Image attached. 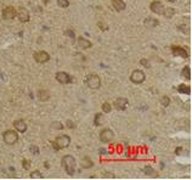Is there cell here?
Returning <instances> with one entry per match:
<instances>
[{
  "mask_svg": "<svg viewBox=\"0 0 192 180\" xmlns=\"http://www.w3.org/2000/svg\"><path fill=\"white\" fill-rule=\"evenodd\" d=\"M38 97L40 101H43V102H46L47 100L50 99V93L47 91L46 89H40L39 91H38Z\"/></svg>",
  "mask_w": 192,
  "mask_h": 180,
  "instance_id": "e0dca14e",
  "label": "cell"
},
{
  "mask_svg": "<svg viewBox=\"0 0 192 180\" xmlns=\"http://www.w3.org/2000/svg\"><path fill=\"white\" fill-rule=\"evenodd\" d=\"M70 145V138L66 134H62V135H58L54 141H52V147H54V151H60L62 148H66Z\"/></svg>",
  "mask_w": 192,
  "mask_h": 180,
  "instance_id": "7a4b0ae2",
  "label": "cell"
},
{
  "mask_svg": "<svg viewBox=\"0 0 192 180\" xmlns=\"http://www.w3.org/2000/svg\"><path fill=\"white\" fill-rule=\"evenodd\" d=\"M16 15H17V10L15 6L9 5L3 9V17L5 19H14L16 17Z\"/></svg>",
  "mask_w": 192,
  "mask_h": 180,
  "instance_id": "9c48e42d",
  "label": "cell"
},
{
  "mask_svg": "<svg viewBox=\"0 0 192 180\" xmlns=\"http://www.w3.org/2000/svg\"><path fill=\"white\" fill-rule=\"evenodd\" d=\"M99 27H100L101 29H102V28H104V29H107V28H108L107 26H104V23H102V22H100V23H99Z\"/></svg>",
  "mask_w": 192,
  "mask_h": 180,
  "instance_id": "e575fe53",
  "label": "cell"
},
{
  "mask_svg": "<svg viewBox=\"0 0 192 180\" xmlns=\"http://www.w3.org/2000/svg\"><path fill=\"white\" fill-rule=\"evenodd\" d=\"M104 123V114L102 113H96L94 117V124L96 127H101Z\"/></svg>",
  "mask_w": 192,
  "mask_h": 180,
  "instance_id": "44dd1931",
  "label": "cell"
},
{
  "mask_svg": "<svg viewBox=\"0 0 192 180\" xmlns=\"http://www.w3.org/2000/svg\"><path fill=\"white\" fill-rule=\"evenodd\" d=\"M57 5H58L60 7L66 9V7L69 6V1H68V0H57Z\"/></svg>",
  "mask_w": 192,
  "mask_h": 180,
  "instance_id": "83f0119b",
  "label": "cell"
},
{
  "mask_svg": "<svg viewBox=\"0 0 192 180\" xmlns=\"http://www.w3.org/2000/svg\"><path fill=\"white\" fill-rule=\"evenodd\" d=\"M29 176H31L32 179H42L43 178V174L40 173V171H34V172L31 173V175H29Z\"/></svg>",
  "mask_w": 192,
  "mask_h": 180,
  "instance_id": "4316f807",
  "label": "cell"
},
{
  "mask_svg": "<svg viewBox=\"0 0 192 180\" xmlns=\"http://www.w3.org/2000/svg\"><path fill=\"white\" fill-rule=\"evenodd\" d=\"M178 91L179 93H183V94H186V95H190L191 94V88L186 84H180L178 86Z\"/></svg>",
  "mask_w": 192,
  "mask_h": 180,
  "instance_id": "ffe728a7",
  "label": "cell"
},
{
  "mask_svg": "<svg viewBox=\"0 0 192 180\" xmlns=\"http://www.w3.org/2000/svg\"><path fill=\"white\" fill-rule=\"evenodd\" d=\"M14 127L16 129V132H18V133H26L27 132V124L23 119H17V121H15Z\"/></svg>",
  "mask_w": 192,
  "mask_h": 180,
  "instance_id": "5bb4252c",
  "label": "cell"
},
{
  "mask_svg": "<svg viewBox=\"0 0 192 180\" xmlns=\"http://www.w3.org/2000/svg\"><path fill=\"white\" fill-rule=\"evenodd\" d=\"M128 105H129V101L125 97H118L114 101V107L118 109V111H125Z\"/></svg>",
  "mask_w": 192,
  "mask_h": 180,
  "instance_id": "7c38bea8",
  "label": "cell"
},
{
  "mask_svg": "<svg viewBox=\"0 0 192 180\" xmlns=\"http://www.w3.org/2000/svg\"><path fill=\"white\" fill-rule=\"evenodd\" d=\"M150 9H151V11L157 14V15H163L164 5L162 4L160 1H158V0H155V1H152L150 4Z\"/></svg>",
  "mask_w": 192,
  "mask_h": 180,
  "instance_id": "8fae6325",
  "label": "cell"
},
{
  "mask_svg": "<svg viewBox=\"0 0 192 180\" xmlns=\"http://www.w3.org/2000/svg\"><path fill=\"white\" fill-rule=\"evenodd\" d=\"M160 105L163 107H168L170 105V97L169 96H162L160 97Z\"/></svg>",
  "mask_w": 192,
  "mask_h": 180,
  "instance_id": "484cf974",
  "label": "cell"
},
{
  "mask_svg": "<svg viewBox=\"0 0 192 180\" xmlns=\"http://www.w3.org/2000/svg\"><path fill=\"white\" fill-rule=\"evenodd\" d=\"M171 53H173L174 56H180L183 58H187L188 57V53L186 51V50L184 48H181V46H178V45L171 46Z\"/></svg>",
  "mask_w": 192,
  "mask_h": 180,
  "instance_id": "4fadbf2b",
  "label": "cell"
},
{
  "mask_svg": "<svg viewBox=\"0 0 192 180\" xmlns=\"http://www.w3.org/2000/svg\"><path fill=\"white\" fill-rule=\"evenodd\" d=\"M113 136H114V134L111 129H108V128L102 129V132L100 133V141L104 143V144H108V143L112 141Z\"/></svg>",
  "mask_w": 192,
  "mask_h": 180,
  "instance_id": "52a82bcc",
  "label": "cell"
},
{
  "mask_svg": "<svg viewBox=\"0 0 192 180\" xmlns=\"http://www.w3.org/2000/svg\"><path fill=\"white\" fill-rule=\"evenodd\" d=\"M145 24L147 27H152L153 28V27H157L159 24V22H158V19H156L153 17H148V18L145 19Z\"/></svg>",
  "mask_w": 192,
  "mask_h": 180,
  "instance_id": "d6986e66",
  "label": "cell"
},
{
  "mask_svg": "<svg viewBox=\"0 0 192 180\" xmlns=\"http://www.w3.org/2000/svg\"><path fill=\"white\" fill-rule=\"evenodd\" d=\"M66 127L69 128V129H73V128H76V124H74L73 121H70V119H67V121H66Z\"/></svg>",
  "mask_w": 192,
  "mask_h": 180,
  "instance_id": "d6a6232c",
  "label": "cell"
},
{
  "mask_svg": "<svg viewBox=\"0 0 192 180\" xmlns=\"http://www.w3.org/2000/svg\"><path fill=\"white\" fill-rule=\"evenodd\" d=\"M163 15L167 17V18H171L174 15H175V10L174 7H164V11H163Z\"/></svg>",
  "mask_w": 192,
  "mask_h": 180,
  "instance_id": "603a6c76",
  "label": "cell"
},
{
  "mask_svg": "<svg viewBox=\"0 0 192 180\" xmlns=\"http://www.w3.org/2000/svg\"><path fill=\"white\" fill-rule=\"evenodd\" d=\"M16 10H17L16 17L19 19V22L27 23L29 19H31V16H29V12H28L27 9H24V7H18V9H16Z\"/></svg>",
  "mask_w": 192,
  "mask_h": 180,
  "instance_id": "ba28073f",
  "label": "cell"
},
{
  "mask_svg": "<svg viewBox=\"0 0 192 180\" xmlns=\"http://www.w3.org/2000/svg\"><path fill=\"white\" fill-rule=\"evenodd\" d=\"M169 3H175V1H178V0H168Z\"/></svg>",
  "mask_w": 192,
  "mask_h": 180,
  "instance_id": "74e56055",
  "label": "cell"
},
{
  "mask_svg": "<svg viewBox=\"0 0 192 180\" xmlns=\"http://www.w3.org/2000/svg\"><path fill=\"white\" fill-rule=\"evenodd\" d=\"M181 76H183L186 81H190L191 79V69L190 66H185L183 69H181Z\"/></svg>",
  "mask_w": 192,
  "mask_h": 180,
  "instance_id": "7402d4cb",
  "label": "cell"
},
{
  "mask_svg": "<svg viewBox=\"0 0 192 180\" xmlns=\"http://www.w3.org/2000/svg\"><path fill=\"white\" fill-rule=\"evenodd\" d=\"M102 153H106V150L105 148H101L100 150V155H102Z\"/></svg>",
  "mask_w": 192,
  "mask_h": 180,
  "instance_id": "8d00e7d4",
  "label": "cell"
},
{
  "mask_svg": "<svg viewBox=\"0 0 192 180\" xmlns=\"http://www.w3.org/2000/svg\"><path fill=\"white\" fill-rule=\"evenodd\" d=\"M101 108H102L104 113H109L111 111H112V105H111L109 102H104L102 106H101Z\"/></svg>",
  "mask_w": 192,
  "mask_h": 180,
  "instance_id": "d4e9b609",
  "label": "cell"
},
{
  "mask_svg": "<svg viewBox=\"0 0 192 180\" xmlns=\"http://www.w3.org/2000/svg\"><path fill=\"white\" fill-rule=\"evenodd\" d=\"M61 164L63 167V169L66 171V173L68 175H73L74 172H76V166H77V162H76V158L70 155H66L62 157V161H61Z\"/></svg>",
  "mask_w": 192,
  "mask_h": 180,
  "instance_id": "6da1fadb",
  "label": "cell"
},
{
  "mask_svg": "<svg viewBox=\"0 0 192 180\" xmlns=\"http://www.w3.org/2000/svg\"><path fill=\"white\" fill-rule=\"evenodd\" d=\"M144 172L147 174V175H152V176H157L158 174L155 172V169L151 167V166H146L145 168H144Z\"/></svg>",
  "mask_w": 192,
  "mask_h": 180,
  "instance_id": "cb8c5ba5",
  "label": "cell"
},
{
  "mask_svg": "<svg viewBox=\"0 0 192 180\" xmlns=\"http://www.w3.org/2000/svg\"><path fill=\"white\" fill-rule=\"evenodd\" d=\"M80 166H82L83 169H89V168H91V167L94 166V163H93L91 159H90L89 156H84V157L82 158V162H80Z\"/></svg>",
  "mask_w": 192,
  "mask_h": 180,
  "instance_id": "ac0fdd59",
  "label": "cell"
},
{
  "mask_svg": "<svg viewBox=\"0 0 192 180\" xmlns=\"http://www.w3.org/2000/svg\"><path fill=\"white\" fill-rule=\"evenodd\" d=\"M145 79H146V74L141 69H134L130 74V81L134 84H142L145 82Z\"/></svg>",
  "mask_w": 192,
  "mask_h": 180,
  "instance_id": "277c9868",
  "label": "cell"
},
{
  "mask_svg": "<svg viewBox=\"0 0 192 180\" xmlns=\"http://www.w3.org/2000/svg\"><path fill=\"white\" fill-rule=\"evenodd\" d=\"M3 140L7 145H14L18 141V134L15 130H6L3 134Z\"/></svg>",
  "mask_w": 192,
  "mask_h": 180,
  "instance_id": "5b68a950",
  "label": "cell"
},
{
  "mask_svg": "<svg viewBox=\"0 0 192 180\" xmlns=\"http://www.w3.org/2000/svg\"><path fill=\"white\" fill-rule=\"evenodd\" d=\"M56 81L61 84H70L73 82V77L67 72H57L56 73Z\"/></svg>",
  "mask_w": 192,
  "mask_h": 180,
  "instance_id": "8992f818",
  "label": "cell"
},
{
  "mask_svg": "<svg viewBox=\"0 0 192 180\" xmlns=\"http://www.w3.org/2000/svg\"><path fill=\"white\" fill-rule=\"evenodd\" d=\"M65 34H66V35H68L70 39H73V40H74V38H76V33H74L73 29H67V31H65Z\"/></svg>",
  "mask_w": 192,
  "mask_h": 180,
  "instance_id": "4dcf8cb0",
  "label": "cell"
},
{
  "mask_svg": "<svg viewBox=\"0 0 192 180\" xmlns=\"http://www.w3.org/2000/svg\"><path fill=\"white\" fill-rule=\"evenodd\" d=\"M181 151H183V148H181V147H178V148H176V151H175V153H176V155H180Z\"/></svg>",
  "mask_w": 192,
  "mask_h": 180,
  "instance_id": "d590c367",
  "label": "cell"
},
{
  "mask_svg": "<svg viewBox=\"0 0 192 180\" xmlns=\"http://www.w3.org/2000/svg\"><path fill=\"white\" fill-rule=\"evenodd\" d=\"M112 6H113V9L116 10V11H118V12L123 11V10H125V7H127L124 0H112Z\"/></svg>",
  "mask_w": 192,
  "mask_h": 180,
  "instance_id": "2e32d148",
  "label": "cell"
},
{
  "mask_svg": "<svg viewBox=\"0 0 192 180\" xmlns=\"http://www.w3.org/2000/svg\"><path fill=\"white\" fill-rule=\"evenodd\" d=\"M29 151H31V153L37 156V155H39V147L37 145H31L29 146Z\"/></svg>",
  "mask_w": 192,
  "mask_h": 180,
  "instance_id": "f546056e",
  "label": "cell"
},
{
  "mask_svg": "<svg viewBox=\"0 0 192 180\" xmlns=\"http://www.w3.org/2000/svg\"><path fill=\"white\" fill-rule=\"evenodd\" d=\"M22 167L26 169V171H29V169H31V161H28V159H23V161H22Z\"/></svg>",
  "mask_w": 192,
  "mask_h": 180,
  "instance_id": "1f68e13d",
  "label": "cell"
},
{
  "mask_svg": "<svg viewBox=\"0 0 192 180\" xmlns=\"http://www.w3.org/2000/svg\"><path fill=\"white\" fill-rule=\"evenodd\" d=\"M50 128H54V129H58V130H61V129H63V124L61 122H54V123H51Z\"/></svg>",
  "mask_w": 192,
  "mask_h": 180,
  "instance_id": "f1b7e54d",
  "label": "cell"
},
{
  "mask_svg": "<svg viewBox=\"0 0 192 180\" xmlns=\"http://www.w3.org/2000/svg\"><path fill=\"white\" fill-rule=\"evenodd\" d=\"M77 42H78V46H79L80 49H83V50H85V49H90V48L93 46V43L90 42V40H88V39L83 38V37H79Z\"/></svg>",
  "mask_w": 192,
  "mask_h": 180,
  "instance_id": "9a60e30c",
  "label": "cell"
},
{
  "mask_svg": "<svg viewBox=\"0 0 192 180\" xmlns=\"http://www.w3.org/2000/svg\"><path fill=\"white\" fill-rule=\"evenodd\" d=\"M33 57L35 60V62L38 63H46L50 61V55L46 51H37L34 53Z\"/></svg>",
  "mask_w": 192,
  "mask_h": 180,
  "instance_id": "30bf717a",
  "label": "cell"
},
{
  "mask_svg": "<svg viewBox=\"0 0 192 180\" xmlns=\"http://www.w3.org/2000/svg\"><path fill=\"white\" fill-rule=\"evenodd\" d=\"M88 88H90L91 90H96L101 86V78L95 74V73H91V74H89L86 77V81H85Z\"/></svg>",
  "mask_w": 192,
  "mask_h": 180,
  "instance_id": "3957f363",
  "label": "cell"
},
{
  "mask_svg": "<svg viewBox=\"0 0 192 180\" xmlns=\"http://www.w3.org/2000/svg\"><path fill=\"white\" fill-rule=\"evenodd\" d=\"M140 63L144 67H146V68H151V65L148 63V61H147L146 58H141V60H140Z\"/></svg>",
  "mask_w": 192,
  "mask_h": 180,
  "instance_id": "836d02e7",
  "label": "cell"
}]
</instances>
